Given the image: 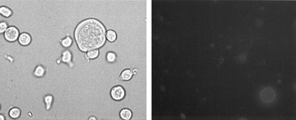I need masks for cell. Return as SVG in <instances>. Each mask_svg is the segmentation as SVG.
Returning <instances> with one entry per match:
<instances>
[{"label":"cell","mask_w":296,"mask_h":120,"mask_svg":"<svg viewBox=\"0 0 296 120\" xmlns=\"http://www.w3.org/2000/svg\"><path fill=\"white\" fill-rule=\"evenodd\" d=\"M106 58L108 61L110 63H113L116 59V55L115 53L113 52H109L107 54Z\"/></svg>","instance_id":"9a60e30c"},{"label":"cell","mask_w":296,"mask_h":120,"mask_svg":"<svg viewBox=\"0 0 296 120\" xmlns=\"http://www.w3.org/2000/svg\"><path fill=\"white\" fill-rule=\"evenodd\" d=\"M44 101L46 104V109L49 111L52 108V104L53 102V96L52 95H47L44 98Z\"/></svg>","instance_id":"4fadbf2b"},{"label":"cell","mask_w":296,"mask_h":120,"mask_svg":"<svg viewBox=\"0 0 296 120\" xmlns=\"http://www.w3.org/2000/svg\"><path fill=\"white\" fill-rule=\"evenodd\" d=\"M120 117L123 120H130L132 116V113L131 111L128 109H124L120 113Z\"/></svg>","instance_id":"ba28073f"},{"label":"cell","mask_w":296,"mask_h":120,"mask_svg":"<svg viewBox=\"0 0 296 120\" xmlns=\"http://www.w3.org/2000/svg\"><path fill=\"white\" fill-rule=\"evenodd\" d=\"M31 41V38L28 33H23L18 38V42L22 46L29 45Z\"/></svg>","instance_id":"277c9868"},{"label":"cell","mask_w":296,"mask_h":120,"mask_svg":"<svg viewBox=\"0 0 296 120\" xmlns=\"http://www.w3.org/2000/svg\"><path fill=\"white\" fill-rule=\"evenodd\" d=\"M46 70L41 65H38L35 68L34 71V74L38 77H42L45 74Z\"/></svg>","instance_id":"30bf717a"},{"label":"cell","mask_w":296,"mask_h":120,"mask_svg":"<svg viewBox=\"0 0 296 120\" xmlns=\"http://www.w3.org/2000/svg\"><path fill=\"white\" fill-rule=\"evenodd\" d=\"M60 42L61 45L63 47H64L65 48H67V47H69L72 45V44L73 43V39L71 38L68 36V37H66L62 39L60 41Z\"/></svg>","instance_id":"8fae6325"},{"label":"cell","mask_w":296,"mask_h":120,"mask_svg":"<svg viewBox=\"0 0 296 120\" xmlns=\"http://www.w3.org/2000/svg\"><path fill=\"white\" fill-rule=\"evenodd\" d=\"M99 51L98 49L90 50L88 52H87L86 58H87L88 60L95 59L99 56Z\"/></svg>","instance_id":"5bb4252c"},{"label":"cell","mask_w":296,"mask_h":120,"mask_svg":"<svg viewBox=\"0 0 296 120\" xmlns=\"http://www.w3.org/2000/svg\"><path fill=\"white\" fill-rule=\"evenodd\" d=\"M74 37L79 49L82 52H88L99 49L105 44V28L96 19H87L78 25Z\"/></svg>","instance_id":"6da1fadb"},{"label":"cell","mask_w":296,"mask_h":120,"mask_svg":"<svg viewBox=\"0 0 296 120\" xmlns=\"http://www.w3.org/2000/svg\"><path fill=\"white\" fill-rule=\"evenodd\" d=\"M133 71L129 69H126L124 70L120 75V78L123 81L129 80L133 76Z\"/></svg>","instance_id":"52a82bcc"},{"label":"cell","mask_w":296,"mask_h":120,"mask_svg":"<svg viewBox=\"0 0 296 120\" xmlns=\"http://www.w3.org/2000/svg\"><path fill=\"white\" fill-rule=\"evenodd\" d=\"M0 120H5V117L4 116V115H2V114H1V115H0Z\"/></svg>","instance_id":"e0dca14e"},{"label":"cell","mask_w":296,"mask_h":120,"mask_svg":"<svg viewBox=\"0 0 296 120\" xmlns=\"http://www.w3.org/2000/svg\"><path fill=\"white\" fill-rule=\"evenodd\" d=\"M7 24L5 22H1L0 23V33H3L6 31L7 29Z\"/></svg>","instance_id":"2e32d148"},{"label":"cell","mask_w":296,"mask_h":120,"mask_svg":"<svg viewBox=\"0 0 296 120\" xmlns=\"http://www.w3.org/2000/svg\"><path fill=\"white\" fill-rule=\"evenodd\" d=\"M9 116L12 119H17L21 115V111L19 108L14 107L10 110V111L9 112Z\"/></svg>","instance_id":"8992f818"},{"label":"cell","mask_w":296,"mask_h":120,"mask_svg":"<svg viewBox=\"0 0 296 120\" xmlns=\"http://www.w3.org/2000/svg\"><path fill=\"white\" fill-rule=\"evenodd\" d=\"M72 58H73L72 53L69 50H65L62 53L61 61L65 63L69 64L70 66L72 63Z\"/></svg>","instance_id":"5b68a950"},{"label":"cell","mask_w":296,"mask_h":120,"mask_svg":"<svg viewBox=\"0 0 296 120\" xmlns=\"http://www.w3.org/2000/svg\"><path fill=\"white\" fill-rule=\"evenodd\" d=\"M92 119H94V120H96V118H95V117H89V120H92Z\"/></svg>","instance_id":"ac0fdd59"},{"label":"cell","mask_w":296,"mask_h":120,"mask_svg":"<svg viewBox=\"0 0 296 120\" xmlns=\"http://www.w3.org/2000/svg\"><path fill=\"white\" fill-rule=\"evenodd\" d=\"M106 38L110 42H113L117 38L116 33L112 30H108L106 33Z\"/></svg>","instance_id":"9c48e42d"},{"label":"cell","mask_w":296,"mask_h":120,"mask_svg":"<svg viewBox=\"0 0 296 120\" xmlns=\"http://www.w3.org/2000/svg\"><path fill=\"white\" fill-rule=\"evenodd\" d=\"M111 97L115 100H121L124 98L126 92L124 88L121 86H116L113 87L111 91Z\"/></svg>","instance_id":"3957f363"},{"label":"cell","mask_w":296,"mask_h":120,"mask_svg":"<svg viewBox=\"0 0 296 120\" xmlns=\"http://www.w3.org/2000/svg\"><path fill=\"white\" fill-rule=\"evenodd\" d=\"M19 30L15 26H10L7 28L4 33V37L5 39L10 42H13L18 39L20 37Z\"/></svg>","instance_id":"7a4b0ae2"},{"label":"cell","mask_w":296,"mask_h":120,"mask_svg":"<svg viewBox=\"0 0 296 120\" xmlns=\"http://www.w3.org/2000/svg\"><path fill=\"white\" fill-rule=\"evenodd\" d=\"M0 13L5 17L9 18L12 15L13 12L12 10L7 7H1L0 8Z\"/></svg>","instance_id":"7c38bea8"}]
</instances>
